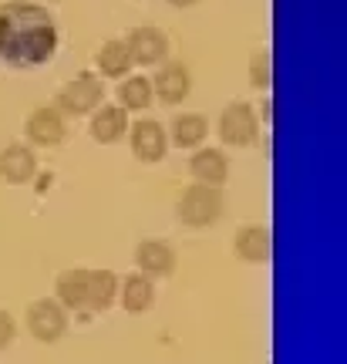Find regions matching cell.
I'll return each instance as SVG.
<instances>
[{
	"mask_svg": "<svg viewBox=\"0 0 347 364\" xmlns=\"http://www.w3.org/2000/svg\"><path fill=\"white\" fill-rule=\"evenodd\" d=\"M38 176V156L27 142H11L0 149V179L11 186H24Z\"/></svg>",
	"mask_w": 347,
	"mask_h": 364,
	"instance_id": "cell-15",
	"label": "cell"
},
{
	"mask_svg": "<svg viewBox=\"0 0 347 364\" xmlns=\"http://www.w3.org/2000/svg\"><path fill=\"white\" fill-rule=\"evenodd\" d=\"M118 105L125 108V112H145L149 105L155 102V91H152V78H145V75H125V78L118 81V91H115Z\"/></svg>",
	"mask_w": 347,
	"mask_h": 364,
	"instance_id": "cell-19",
	"label": "cell"
},
{
	"mask_svg": "<svg viewBox=\"0 0 347 364\" xmlns=\"http://www.w3.org/2000/svg\"><path fill=\"white\" fill-rule=\"evenodd\" d=\"M88 284H91V267H71L61 270L54 280V300L75 314H88Z\"/></svg>",
	"mask_w": 347,
	"mask_h": 364,
	"instance_id": "cell-13",
	"label": "cell"
},
{
	"mask_svg": "<svg viewBox=\"0 0 347 364\" xmlns=\"http://www.w3.org/2000/svg\"><path fill=\"white\" fill-rule=\"evenodd\" d=\"M257 115L263 118V125H270V122H273V98H270V95H263V102H260Z\"/></svg>",
	"mask_w": 347,
	"mask_h": 364,
	"instance_id": "cell-23",
	"label": "cell"
},
{
	"mask_svg": "<svg viewBox=\"0 0 347 364\" xmlns=\"http://www.w3.org/2000/svg\"><path fill=\"white\" fill-rule=\"evenodd\" d=\"M226 216V193L219 186H203L193 182L186 186L176 199V220L189 230H209Z\"/></svg>",
	"mask_w": 347,
	"mask_h": 364,
	"instance_id": "cell-2",
	"label": "cell"
},
{
	"mask_svg": "<svg viewBox=\"0 0 347 364\" xmlns=\"http://www.w3.org/2000/svg\"><path fill=\"white\" fill-rule=\"evenodd\" d=\"M95 65L102 71V78H125L132 71V54L125 48V41H105L95 54Z\"/></svg>",
	"mask_w": 347,
	"mask_h": 364,
	"instance_id": "cell-20",
	"label": "cell"
},
{
	"mask_svg": "<svg viewBox=\"0 0 347 364\" xmlns=\"http://www.w3.org/2000/svg\"><path fill=\"white\" fill-rule=\"evenodd\" d=\"M129 112L122 105H98L91 112V122H88V132L91 139L98 145H115L129 135Z\"/></svg>",
	"mask_w": 347,
	"mask_h": 364,
	"instance_id": "cell-16",
	"label": "cell"
},
{
	"mask_svg": "<svg viewBox=\"0 0 347 364\" xmlns=\"http://www.w3.org/2000/svg\"><path fill=\"white\" fill-rule=\"evenodd\" d=\"M166 132H169V145L193 152V149H199V145H206L209 118L203 115V112H176L172 122L166 125Z\"/></svg>",
	"mask_w": 347,
	"mask_h": 364,
	"instance_id": "cell-14",
	"label": "cell"
},
{
	"mask_svg": "<svg viewBox=\"0 0 347 364\" xmlns=\"http://www.w3.org/2000/svg\"><path fill=\"white\" fill-rule=\"evenodd\" d=\"M118 304L129 314H145L155 304V280L145 273H129L122 284H118Z\"/></svg>",
	"mask_w": 347,
	"mask_h": 364,
	"instance_id": "cell-17",
	"label": "cell"
},
{
	"mask_svg": "<svg viewBox=\"0 0 347 364\" xmlns=\"http://www.w3.org/2000/svg\"><path fill=\"white\" fill-rule=\"evenodd\" d=\"M233 253L243 263H270L273 257V230L267 223H243L233 236Z\"/></svg>",
	"mask_w": 347,
	"mask_h": 364,
	"instance_id": "cell-10",
	"label": "cell"
},
{
	"mask_svg": "<svg viewBox=\"0 0 347 364\" xmlns=\"http://www.w3.org/2000/svg\"><path fill=\"white\" fill-rule=\"evenodd\" d=\"M223 149H250L260 139V115L250 102H230L216 118Z\"/></svg>",
	"mask_w": 347,
	"mask_h": 364,
	"instance_id": "cell-3",
	"label": "cell"
},
{
	"mask_svg": "<svg viewBox=\"0 0 347 364\" xmlns=\"http://www.w3.org/2000/svg\"><path fill=\"white\" fill-rule=\"evenodd\" d=\"M118 273L115 270H91L88 284V314H105L118 304Z\"/></svg>",
	"mask_w": 347,
	"mask_h": 364,
	"instance_id": "cell-18",
	"label": "cell"
},
{
	"mask_svg": "<svg viewBox=\"0 0 347 364\" xmlns=\"http://www.w3.org/2000/svg\"><path fill=\"white\" fill-rule=\"evenodd\" d=\"M152 91H155V98L162 105H169V108L182 105L193 95V71H189V65H182V61L159 65L152 78Z\"/></svg>",
	"mask_w": 347,
	"mask_h": 364,
	"instance_id": "cell-8",
	"label": "cell"
},
{
	"mask_svg": "<svg viewBox=\"0 0 347 364\" xmlns=\"http://www.w3.org/2000/svg\"><path fill=\"white\" fill-rule=\"evenodd\" d=\"M102 102H105V85L91 71H81L71 81H65L61 91H58V98H54V105L65 112V118H85Z\"/></svg>",
	"mask_w": 347,
	"mask_h": 364,
	"instance_id": "cell-4",
	"label": "cell"
},
{
	"mask_svg": "<svg viewBox=\"0 0 347 364\" xmlns=\"http://www.w3.org/2000/svg\"><path fill=\"white\" fill-rule=\"evenodd\" d=\"M34 4H41V0H34Z\"/></svg>",
	"mask_w": 347,
	"mask_h": 364,
	"instance_id": "cell-25",
	"label": "cell"
},
{
	"mask_svg": "<svg viewBox=\"0 0 347 364\" xmlns=\"http://www.w3.org/2000/svg\"><path fill=\"white\" fill-rule=\"evenodd\" d=\"M125 48L132 54V65L159 68L169 61V38L166 31H159V27H135V31H129Z\"/></svg>",
	"mask_w": 347,
	"mask_h": 364,
	"instance_id": "cell-11",
	"label": "cell"
},
{
	"mask_svg": "<svg viewBox=\"0 0 347 364\" xmlns=\"http://www.w3.org/2000/svg\"><path fill=\"white\" fill-rule=\"evenodd\" d=\"M246 75H250V85L263 95H270L273 88V58L267 48H257V51L250 54V68H246Z\"/></svg>",
	"mask_w": 347,
	"mask_h": 364,
	"instance_id": "cell-21",
	"label": "cell"
},
{
	"mask_svg": "<svg viewBox=\"0 0 347 364\" xmlns=\"http://www.w3.org/2000/svg\"><path fill=\"white\" fill-rule=\"evenodd\" d=\"M24 135H27V145H38V149L61 145L68 135L65 112H61L58 105H41V108H34L24 122Z\"/></svg>",
	"mask_w": 347,
	"mask_h": 364,
	"instance_id": "cell-7",
	"label": "cell"
},
{
	"mask_svg": "<svg viewBox=\"0 0 347 364\" xmlns=\"http://www.w3.org/2000/svg\"><path fill=\"white\" fill-rule=\"evenodd\" d=\"M135 267H139V273L152 277V280H166L179 267V253H176V247L169 240L149 236V240H142L135 247Z\"/></svg>",
	"mask_w": 347,
	"mask_h": 364,
	"instance_id": "cell-9",
	"label": "cell"
},
{
	"mask_svg": "<svg viewBox=\"0 0 347 364\" xmlns=\"http://www.w3.org/2000/svg\"><path fill=\"white\" fill-rule=\"evenodd\" d=\"M17 338V321L7 311H0V351H7Z\"/></svg>",
	"mask_w": 347,
	"mask_h": 364,
	"instance_id": "cell-22",
	"label": "cell"
},
{
	"mask_svg": "<svg viewBox=\"0 0 347 364\" xmlns=\"http://www.w3.org/2000/svg\"><path fill=\"white\" fill-rule=\"evenodd\" d=\"M58 51V27L34 0H11L0 7V58L14 68L48 65Z\"/></svg>",
	"mask_w": 347,
	"mask_h": 364,
	"instance_id": "cell-1",
	"label": "cell"
},
{
	"mask_svg": "<svg viewBox=\"0 0 347 364\" xmlns=\"http://www.w3.org/2000/svg\"><path fill=\"white\" fill-rule=\"evenodd\" d=\"M129 142H132L135 159L145 162V166H159V162L169 156V149H172V145H169L166 125H162L159 118H149V115L135 118L129 125Z\"/></svg>",
	"mask_w": 347,
	"mask_h": 364,
	"instance_id": "cell-6",
	"label": "cell"
},
{
	"mask_svg": "<svg viewBox=\"0 0 347 364\" xmlns=\"http://www.w3.org/2000/svg\"><path fill=\"white\" fill-rule=\"evenodd\" d=\"M24 324L34 341H41V344H58V341L68 334V311L54 297L31 300L24 311Z\"/></svg>",
	"mask_w": 347,
	"mask_h": 364,
	"instance_id": "cell-5",
	"label": "cell"
},
{
	"mask_svg": "<svg viewBox=\"0 0 347 364\" xmlns=\"http://www.w3.org/2000/svg\"><path fill=\"white\" fill-rule=\"evenodd\" d=\"M189 176L193 182H203V186H226L230 182V156H226V149H219V145H199L193 149V156H189Z\"/></svg>",
	"mask_w": 347,
	"mask_h": 364,
	"instance_id": "cell-12",
	"label": "cell"
},
{
	"mask_svg": "<svg viewBox=\"0 0 347 364\" xmlns=\"http://www.w3.org/2000/svg\"><path fill=\"white\" fill-rule=\"evenodd\" d=\"M169 4H172V7H182V11H186V7H196L199 0H169Z\"/></svg>",
	"mask_w": 347,
	"mask_h": 364,
	"instance_id": "cell-24",
	"label": "cell"
}]
</instances>
